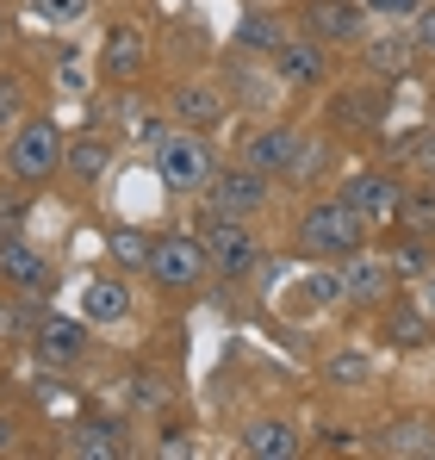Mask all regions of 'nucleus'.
<instances>
[{
	"label": "nucleus",
	"mask_w": 435,
	"mask_h": 460,
	"mask_svg": "<svg viewBox=\"0 0 435 460\" xmlns=\"http://www.w3.org/2000/svg\"><path fill=\"white\" fill-rule=\"evenodd\" d=\"M379 455H398V460H430L435 455V423L430 417H398L379 429Z\"/></svg>",
	"instance_id": "obj_16"
},
{
	"label": "nucleus",
	"mask_w": 435,
	"mask_h": 460,
	"mask_svg": "<svg viewBox=\"0 0 435 460\" xmlns=\"http://www.w3.org/2000/svg\"><path fill=\"white\" fill-rule=\"evenodd\" d=\"M417 305L430 311V323H435V261L423 268V280H417Z\"/></svg>",
	"instance_id": "obj_38"
},
{
	"label": "nucleus",
	"mask_w": 435,
	"mask_h": 460,
	"mask_svg": "<svg viewBox=\"0 0 435 460\" xmlns=\"http://www.w3.org/2000/svg\"><path fill=\"white\" fill-rule=\"evenodd\" d=\"M236 44H243V57H274V50L287 44V25L268 19V13H249L243 31H236Z\"/></svg>",
	"instance_id": "obj_22"
},
{
	"label": "nucleus",
	"mask_w": 435,
	"mask_h": 460,
	"mask_svg": "<svg viewBox=\"0 0 435 460\" xmlns=\"http://www.w3.org/2000/svg\"><path fill=\"white\" fill-rule=\"evenodd\" d=\"M268 199H274V187H268V174L262 168H224L212 181V212H224V218H262L268 212Z\"/></svg>",
	"instance_id": "obj_6"
},
{
	"label": "nucleus",
	"mask_w": 435,
	"mask_h": 460,
	"mask_svg": "<svg viewBox=\"0 0 435 460\" xmlns=\"http://www.w3.org/2000/svg\"><path fill=\"white\" fill-rule=\"evenodd\" d=\"M392 287H398V274H392V261L386 255H373V249H355V255H342V299L349 305H386L392 299Z\"/></svg>",
	"instance_id": "obj_7"
},
{
	"label": "nucleus",
	"mask_w": 435,
	"mask_h": 460,
	"mask_svg": "<svg viewBox=\"0 0 435 460\" xmlns=\"http://www.w3.org/2000/svg\"><path fill=\"white\" fill-rule=\"evenodd\" d=\"M268 69L280 81V93H311V87L324 81V44H317V38H287V44L268 57Z\"/></svg>",
	"instance_id": "obj_10"
},
{
	"label": "nucleus",
	"mask_w": 435,
	"mask_h": 460,
	"mask_svg": "<svg viewBox=\"0 0 435 460\" xmlns=\"http://www.w3.org/2000/svg\"><path fill=\"white\" fill-rule=\"evenodd\" d=\"M305 38H317V44H361L367 13L355 0H305Z\"/></svg>",
	"instance_id": "obj_8"
},
{
	"label": "nucleus",
	"mask_w": 435,
	"mask_h": 460,
	"mask_svg": "<svg viewBox=\"0 0 435 460\" xmlns=\"http://www.w3.org/2000/svg\"><path fill=\"white\" fill-rule=\"evenodd\" d=\"M168 112H174L187 131H212L218 119H224V93H218L212 81H181V87L168 93Z\"/></svg>",
	"instance_id": "obj_13"
},
{
	"label": "nucleus",
	"mask_w": 435,
	"mask_h": 460,
	"mask_svg": "<svg viewBox=\"0 0 435 460\" xmlns=\"http://www.w3.org/2000/svg\"><path fill=\"white\" fill-rule=\"evenodd\" d=\"M230 87L243 93V106H268L280 81H274V69H255L249 57H236V63H230Z\"/></svg>",
	"instance_id": "obj_25"
},
{
	"label": "nucleus",
	"mask_w": 435,
	"mask_h": 460,
	"mask_svg": "<svg viewBox=\"0 0 435 460\" xmlns=\"http://www.w3.org/2000/svg\"><path fill=\"white\" fill-rule=\"evenodd\" d=\"M19 212H25L19 199H0V236H6V230H13V225H19Z\"/></svg>",
	"instance_id": "obj_39"
},
{
	"label": "nucleus",
	"mask_w": 435,
	"mask_h": 460,
	"mask_svg": "<svg viewBox=\"0 0 435 460\" xmlns=\"http://www.w3.org/2000/svg\"><path fill=\"white\" fill-rule=\"evenodd\" d=\"M63 168H69L81 187H93V181H106V168H112V144L106 137H63Z\"/></svg>",
	"instance_id": "obj_17"
},
{
	"label": "nucleus",
	"mask_w": 435,
	"mask_h": 460,
	"mask_svg": "<svg viewBox=\"0 0 435 460\" xmlns=\"http://www.w3.org/2000/svg\"><path fill=\"white\" fill-rule=\"evenodd\" d=\"M31 13H38L44 25H81V19L93 13V0H31Z\"/></svg>",
	"instance_id": "obj_28"
},
{
	"label": "nucleus",
	"mask_w": 435,
	"mask_h": 460,
	"mask_svg": "<svg viewBox=\"0 0 435 460\" xmlns=\"http://www.w3.org/2000/svg\"><path fill=\"white\" fill-rule=\"evenodd\" d=\"M361 50H367V69H379V75H398L404 63H411V38H398V31H379V38H361Z\"/></svg>",
	"instance_id": "obj_23"
},
{
	"label": "nucleus",
	"mask_w": 435,
	"mask_h": 460,
	"mask_svg": "<svg viewBox=\"0 0 435 460\" xmlns=\"http://www.w3.org/2000/svg\"><path fill=\"white\" fill-rule=\"evenodd\" d=\"M200 243H206V261H212L218 274H249L255 261H262V243H255V230H249V218H224V212H212V225L200 230Z\"/></svg>",
	"instance_id": "obj_5"
},
{
	"label": "nucleus",
	"mask_w": 435,
	"mask_h": 460,
	"mask_svg": "<svg viewBox=\"0 0 435 460\" xmlns=\"http://www.w3.org/2000/svg\"><path fill=\"white\" fill-rule=\"evenodd\" d=\"M38 342H44V355H50V361H81V349H87V330H81L75 317H50Z\"/></svg>",
	"instance_id": "obj_26"
},
{
	"label": "nucleus",
	"mask_w": 435,
	"mask_h": 460,
	"mask_svg": "<svg viewBox=\"0 0 435 460\" xmlns=\"http://www.w3.org/2000/svg\"><path fill=\"white\" fill-rule=\"evenodd\" d=\"M324 385H336V392L373 385V355H367V349H336V355H324Z\"/></svg>",
	"instance_id": "obj_19"
},
{
	"label": "nucleus",
	"mask_w": 435,
	"mask_h": 460,
	"mask_svg": "<svg viewBox=\"0 0 435 460\" xmlns=\"http://www.w3.org/2000/svg\"><path fill=\"white\" fill-rule=\"evenodd\" d=\"M367 218L336 193V199H311L305 206V218H298V255H311V261H342V255H355L367 249Z\"/></svg>",
	"instance_id": "obj_1"
},
{
	"label": "nucleus",
	"mask_w": 435,
	"mask_h": 460,
	"mask_svg": "<svg viewBox=\"0 0 435 460\" xmlns=\"http://www.w3.org/2000/svg\"><path fill=\"white\" fill-rule=\"evenodd\" d=\"M0 342H25V311L0 299Z\"/></svg>",
	"instance_id": "obj_34"
},
{
	"label": "nucleus",
	"mask_w": 435,
	"mask_h": 460,
	"mask_svg": "<svg viewBox=\"0 0 435 460\" xmlns=\"http://www.w3.org/2000/svg\"><path fill=\"white\" fill-rule=\"evenodd\" d=\"M305 299H311V305H349V299H342V261L311 268V274H305Z\"/></svg>",
	"instance_id": "obj_27"
},
{
	"label": "nucleus",
	"mask_w": 435,
	"mask_h": 460,
	"mask_svg": "<svg viewBox=\"0 0 435 460\" xmlns=\"http://www.w3.org/2000/svg\"><path fill=\"white\" fill-rule=\"evenodd\" d=\"M144 57H149L144 31L138 25H112L106 31V50H100V69H106V81H131L144 69Z\"/></svg>",
	"instance_id": "obj_15"
},
{
	"label": "nucleus",
	"mask_w": 435,
	"mask_h": 460,
	"mask_svg": "<svg viewBox=\"0 0 435 460\" xmlns=\"http://www.w3.org/2000/svg\"><path fill=\"white\" fill-rule=\"evenodd\" d=\"M411 44L435 57V6H430V13H417V31H411Z\"/></svg>",
	"instance_id": "obj_35"
},
{
	"label": "nucleus",
	"mask_w": 435,
	"mask_h": 460,
	"mask_svg": "<svg viewBox=\"0 0 435 460\" xmlns=\"http://www.w3.org/2000/svg\"><path fill=\"white\" fill-rule=\"evenodd\" d=\"M13 112H19V81L0 75V125H13Z\"/></svg>",
	"instance_id": "obj_36"
},
{
	"label": "nucleus",
	"mask_w": 435,
	"mask_h": 460,
	"mask_svg": "<svg viewBox=\"0 0 435 460\" xmlns=\"http://www.w3.org/2000/svg\"><path fill=\"white\" fill-rule=\"evenodd\" d=\"M69 455H81V460H119V455H125V442H119L112 423H81V429L69 436Z\"/></svg>",
	"instance_id": "obj_24"
},
{
	"label": "nucleus",
	"mask_w": 435,
	"mask_h": 460,
	"mask_svg": "<svg viewBox=\"0 0 435 460\" xmlns=\"http://www.w3.org/2000/svg\"><path fill=\"white\" fill-rule=\"evenodd\" d=\"M13 436H19V429H13V417H0V455L13 448Z\"/></svg>",
	"instance_id": "obj_40"
},
{
	"label": "nucleus",
	"mask_w": 435,
	"mask_h": 460,
	"mask_svg": "<svg viewBox=\"0 0 435 460\" xmlns=\"http://www.w3.org/2000/svg\"><path fill=\"white\" fill-rule=\"evenodd\" d=\"M144 268H149V280L168 287V293H193V287H206V274H212L206 243H200V236H181V230H162V236L149 243Z\"/></svg>",
	"instance_id": "obj_2"
},
{
	"label": "nucleus",
	"mask_w": 435,
	"mask_h": 460,
	"mask_svg": "<svg viewBox=\"0 0 435 460\" xmlns=\"http://www.w3.org/2000/svg\"><path fill=\"white\" fill-rule=\"evenodd\" d=\"M0 274L19 287V293H50V255L38 243H25L19 230L0 236Z\"/></svg>",
	"instance_id": "obj_11"
},
{
	"label": "nucleus",
	"mask_w": 435,
	"mask_h": 460,
	"mask_svg": "<svg viewBox=\"0 0 435 460\" xmlns=\"http://www.w3.org/2000/svg\"><path fill=\"white\" fill-rule=\"evenodd\" d=\"M398 174H386V168H361V174H349L342 181V199L361 212L367 225H392V212H398Z\"/></svg>",
	"instance_id": "obj_9"
},
{
	"label": "nucleus",
	"mask_w": 435,
	"mask_h": 460,
	"mask_svg": "<svg viewBox=\"0 0 435 460\" xmlns=\"http://www.w3.org/2000/svg\"><path fill=\"white\" fill-rule=\"evenodd\" d=\"M361 13H373V19H411L423 0H355Z\"/></svg>",
	"instance_id": "obj_33"
},
{
	"label": "nucleus",
	"mask_w": 435,
	"mask_h": 460,
	"mask_svg": "<svg viewBox=\"0 0 435 460\" xmlns=\"http://www.w3.org/2000/svg\"><path fill=\"white\" fill-rule=\"evenodd\" d=\"M63 168V131L50 125V119H25L19 131H13V144H6V174L19 181V187H38V181H50Z\"/></svg>",
	"instance_id": "obj_3"
},
{
	"label": "nucleus",
	"mask_w": 435,
	"mask_h": 460,
	"mask_svg": "<svg viewBox=\"0 0 435 460\" xmlns=\"http://www.w3.org/2000/svg\"><path fill=\"white\" fill-rule=\"evenodd\" d=\"M243 455L249 460H292L298 455V429L287 417H249L243 423Z\"/></svg>",
	"instance_id": "obj_14"
},
{
	"label": "nucleus",
	"mask_w": 435,
	"mask_h": 460,
	"mask_svg": "<svg viewBox=\"0 0 435 460\" xmlns=\"http://www.w3.org/2000/svg\"><path fill=\"white\" fill-rule=\"evenodd\" d=\"M81 311H87L93 323H119V317H131V287H125V280H87Z\"/></svg>",
	"instance_id": "obj_20"
},
{
	"label": "nucleus",
	"mask_w": 435,
	"mask_h": 460,
	"mask_svg": "<svg viewBox=\"0 0 435 460\" xmlns=\"http://www.w3.org/2000/svg\"><path fill=\"white\" fill-rule=\"evenodd\" d=\"M112 255L131 261V268H144V261H149V236H144V230H119V236H112Z\"/></svg>",
	"instance_id": "obj_31"
},
{
	"label": "nucleus",
	"mask_w": 435,
	"mask_h": 460,
	"mask_svg": "<svg viewBox=\"0 0 435 460\" xmlns=\"http://www.w3.org/2000/svg\"><path fill=\"white\" fill-rule=\"evenodd\" d=\"M386 342L392 349H423L430 342V311L417 305V299L411 305H392L386 311Z\"/></svg>",
	"instance_id": "obj_21"
},
{
	"label": "nucleus",
	"mask_w": 435,
	"mask_h": 460,
	"mask_svg": "<svg viewBox=\"0 0 435 460\" xmlns=\"http://www.w3.org/2000/svg\"><path fill=\"white\" fill-rule=\"evenodd\" d=\"M155 455H162V460H187V455H193V442H187V436L174 429L168 442H155Z\"/></svg>",
	"instance_id": "obj_37"
},
{
	"label": "nucleus",
	"mask_w": 435,
	"mask_h": 460,
	"mask_svg": "<svg viewBox=\"0 0 435 460\" xmlns=\"http://www.w3.org/2000/svg\"><path fill=\"white\" fill-rule=\"evenodd\" d=\"M404 155H411V162H417V168H423V174L435 181V131H411V144H404Z\"/></svg>",
	"instance_id": "obj_32"
},
{
	"label": "nucleus",
	"mask_w": 435,
	"mask_h": 460,
	"mask_svg": "<svg viewBox=\"0 0 435 460\" xmlns=\"http://www.w3.org/2000/svg\"><path fill=\"white\" fill-rule=\"evenodd\" d=\"M392 225L404 230V236H435V181H417V187H404V193H398Z\"/></svg>",
	"instance_id": "obj_18"
},
{
	"label": "nucleus",
	"mask_w": 435,
	"mask_h": 460,
	"mask_svg": "<svg viewBox=\"0 0 435 460\" xmlns=\"http://www.w3.org/2000/svg\"><path fill=\"white\" fill-rule=\"evenodd\" d=\"M423 268H430V236H411V243L392 255V274H398V280H423Z\"/></svg>",
	"instance_id": "obj_30"
},
{
	"label": "nucleus",
	"mask_w": 435,
	"mask_h": 460,
	"mask_svg": "<svg viewBox=\"0 0 435 460\" xmlns=\"http://www.w3.org/2000/svg\"><path fill=\"white\" fill-rule=\"evenodd\" d=\"M125 404L131 411H162L168 404V385L155 380V374H138V380H125Z\"/></svg>",
	"instance_id": "obj_29"
},
{
	"label": "nucleus",
	"mask_w": 435,
	"mask_h": 460,
	"mask_svg": "<svg viewBox=\"0 0 435 460\" xmlns=\"http://www.w3.org/2000/svg\"><path fill=\"white\" fill-rule=\"evenodd\" d=\"M0 38H6V19H0Z\"/></svg>",
	"instance_id": "obj_41"
},
{
	"label": "nucleus",
	"mask_w": 435,
	"mask_h": 460,
	"mask_svg": "<svg viewBox=\"0 0 435 460\" xmlns=\"http://www.w3.org/2000/svg\"><path fill=\"white\" fill-rule=\"evenodd\" d=\"M298 150H305V131H292V125H262V131L243 144V162L274 181V174H287L292 162H298Z\"/></svg>",
	"instance_id": "obj_12"
},
{
	"label": "nucleus",
	"mask_w": 435,
	"mask_h": 460,
	"mask_svg": "<svg viewBox=\"0 0 435 460\" xmlns=\"http://www.w3.org/2000/svg\"><path fill=\"white\" fill-rule=\"evenodd\" d=\"M155 174H162V187H174V193H200L206 181H212V150L181 125V131H162L155 137Z\"/></svg>",
	"instance_id": "obj_4"
}]
</instances>
